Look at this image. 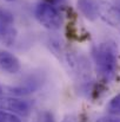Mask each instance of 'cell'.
Here are the masks:
<instances>
[{"mask_svg": "<svg viewBox=\"0 0 120 122\" xmlns=\"http://www.w3.org/2000/svg\"><path fill=\"white\" fill-rule=\"evenodd\" d=\"M0 122H22L20 117L13 113L0 109Z\"/></svg>", "mask_w": 120, "mask_h": 122, "instance_id": "obj_10", "label": "cell"}, {"mask_svg": "<svg viewBox=\"0 0 120 122\" xmlns=\"http://www.w3.org/2000/svg\"><path fill=\"white\" fill-rule=\"evenodd\" d=\"M44 122H54L53 120V115L51 113H46L44 116Z\"/></svg>", "mask_w": 120, "mask_h": 122, "instance_id": "obj_12", "label": "cell"}, {"mask_svg": "<svg viewBox=\"0 0 120 122\" xmlns=\"http://www.w3.org/2000/svg\"><path fill=\"white\" fill-rule=\"evenodd\" d=\"M93 61L97 70L105 81L112 82L116 80L119 69V51L114 41H102L92 51Z\"/></svg>", "mask_w": 120, "mask_h": 122, "instance_id": "obj_1", "label": "cell"}, {"mask_svg": "<svg viewBox=\"0 0 120 122\" xmlns=\"http://www.w3.org/2000/svg\"><path fill=\"white\" fill-rule=\"evenodd\" d=\"M6 24H14L13 13L4 7H0V25H6Z\"/></svg>", "mask_w": 120, "mask_h": 122, "instance_id": "obj_9", "label": "cell"}, {"mask_svg": "<svg viewBox=\"0 0 120 122\" xmlns=\"http://www.w3.org/2000/svg\"><path fill=\"white\" fill-rule=\"evenodd\" d=\"M33 104L31 101L19 97H2L0 98V109L13 113L20 116H27L32 112Z\"/></svg>", "mask_w": 120, "mask_h": 122, "instance_id": "obj_3", "label": "cell"}, {"mask_svg": "<svg viewBox=\"0 0 120 122\" xmlns=\"http://www.w3.org/2000/svg\"><path fill=\"white\" fill-rule=\"evenodd\" d=\"M0 68L8 74H17L19 72L21 65L19 59L13 53L2 50L0 51Z\"/></svg>", "mask_w": 120, "mask_h": 122, "instance_id": "obj_5", "label": "cell"}, {"mask_svg": "<svg viewBox=\"0 0 120 122\" xmlns=\"http://www.w3.org/2000/svg\"><path fill=\"white\" fill-rule=\"evenodd\" d=\"M101 2L99 0H78L81 13L89 20H95L99 17Z\"/></svg>", "mask_w": 120, "mask_h": 122, "instance_id": "obj_6", "label": "cell"}, {"mask_svg": "<svg viewBox=\"0 0 120 122\" xmlns=\"http://www.w3.org/2000/svg\"><path fill=\"white\" fill-rule=\"evenodd\" d=\"M36 18L44 27L51 31L59 30L62 24V18H61L60 12L53 4L48 1H42L37 5Z\"/></svg>", "mask_w": 120, "mask_h": 122, "instance_id": "obj_2", "label": "cell"}, {"mask_svg": "<svg viewBox=\"0 0 120 122\" xmlns=\"http://www.w3.org/2000/svg\"><path fill=\"white\" fill-rule=\"evenodd\" d=\"M97 122H120V116L118 115H110V116H102L98 119Z\"/></svg>", "mask_w": 120, "mask_h": 122, "instance_id": "obj_11", "label": "cell"}, {"mask_svg": "<svg viewBox=\"0 0 120 122\" xmlns=\"http://www.w3.org/2000/svg\"><path fill=\"white\" fill-rule=\"evenodd\" d=\"M5 1H8L9 2V1H14V0H5Z\"/></svg>", "mask_w": 120, "mask_h": 122, "instance_id": "obj_14", "label": "cell"}, {"mask_svg": "<svg viewBox=\"0 0 120 122\" xmlns=\"http://www.w3.org/2000/svg\"><path fill=\"white\" fill-rule=\"evenodd\" d=\"M0 92H1V89H0Z\"/></svg>", "mask_w": 120, "mask_h": 122, "instance_id": "obj_15", "label": "cell"}, {"mask_svg": "<svg viewBox=\"0 0 120 122\" xmlns=\"http://www.w3.org/2000/svg\"><path fill=\"white\" fill-rule=\"evenodd\" d=\"M107 112L111 115H118L120 116V92L118 95H116L110 103L107 104Z\"/></svg>", "mask_w": 120, "mask_h": 122, "instance_id": "obj_8", "label": "cell"}, {"mask_svg": "<svg viewBox=\"0 0 120 122\" xmlns=\"http://www.w3.org/2000/svg\"><path fill=\"white\" fill-rule=\"evenodd\" d=\"M61 122H76V117L73 115H67Z\"/></svg>", "mask_w": 120, "mask_h": 122, "instance_id": "obj_13", "label": "cell"}, {"mask_svg": "<svg viewBox=\"0 0 120 122\" xmlns=\"http://www.w3.org/2000/svg\"><path fill=\"white\" fill-rule=\"evenodd\" d=\"M99 17L120 32V8L107 2H101Z\"/></svg>", "mask_w": 120, "mask_h": 122, "instance_id": "obj_4", "label": "cell"}, {"mask_svg": "<svg viewBox=\"0 0 120 122\" xmlns=\"http://www.w3.org/2000/svg\"><path fill=\"white\" fill-rule=\"evenodd\" d=\"M18 32L14 27V24H6L0 25V41L5 45H12L17 39Z\"/></svg>", "mask_w": 120, "mask_h": 122, "instance_id": "obj_7", "label": "cell"}]
</instances>
